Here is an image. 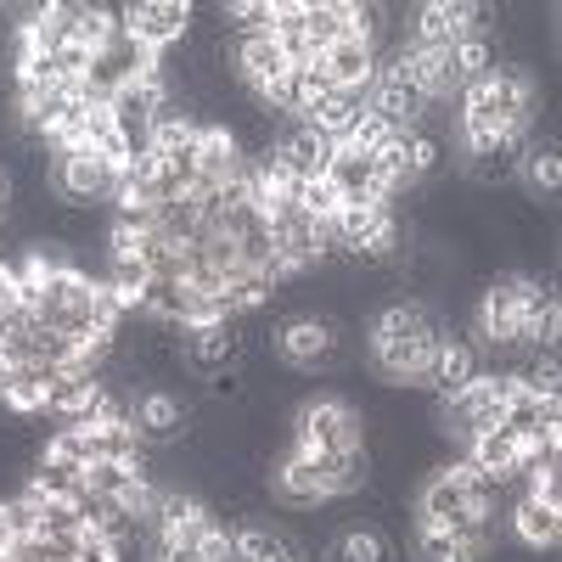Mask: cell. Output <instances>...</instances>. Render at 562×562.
Returning <instances> with one entry per match:
<instances>
[{
  "label": "cell",
  "mask_w": 562,
  "mask_h": 562,
  "mask_svg": "<svg viewBox=\"0 0 562 562\" xmlns=\"http://www.w3.org/2000/svg\"><path fill=\"white\" fill-rule=\"evenodd\" d=\"M270 153L288 164L299 180H326V169H333V153H338V140H326L310 119H276V140H270Z\"/></svg>",
  "instance_id": "5"
},
{
  "label": "cell",
  "mask_w": 562,
  "mask_h": 562,
  "mask_svg": "<svg viewBox=\"0 0 562 562\" xmlns=\"http://www.w3.org/2000/svg\"><path fill=\"white\" fill-rule=\"evenodd\" d=\"M389 140H394V130H389L378 113H360V124H355V135H349V147H360V153L378 158V153L389 147Z\"/></svg>",
  "instance_id": "23"
},
{
  "label": "cell",
  "mask_w": 562,
  "mask_h": 562,
  "mask_svg": "<svg viewBox=\"0 0 562 562\" xmlns=\"http://www.w3.org/2000/svg\"><path fill=\"white\" fill-rule=\"evenodd\" d=\"M479 371H484L479 344L461 338V333H445V338H439V355H434V366H428V389H434L439 400H450V394H461L467 383H473Z\"/></svg>",
  "instance_id": "8"
},
{
  "label": "cell",
  "mask_w": 562,
  "mask_h": 562,
  "mask_svg": "<svg viewBox=\"0 0 562 562\" xmlns=\"http://www.w3.org/2000/svg\"><path fill=\"white\" fill-rule=\"evenodd\" d=\"M220 18L237 23L243 40H248V34H270V29H276V0H225Z\"/></svg>",
  "instance_id": "21"
},
{
  "label": "cell",
  "mask_w": 562,
  "mask_h": 562,
  "mask_svg": "<svg viewBox=\"0 0 562 562\" xmlns=\"http://www.w3.org/2000/svg\"><path fill=\"white\" fill-rule=\"evenodd\" d=\"M518 456H524V445L506 428H490V434H479L473 445H467V461H473L479 473H490L495 484H506L512 473H518Z\"/></svg>",
  "instance_id": "15"
},
{
  "label": "cell",
  "mask_w": 562,
  "mask_h": 562,
  "mask_svg": "<svg viewBox=\"0 0 562 562\" xmlns=\"http://www.w3.org/2000/svg\"><path fill=\"white\" fill-rule=\"evenodd\" d=\"M484 557L490 551L467 546V540H456L445 529H416V562H484Z\"/></svg>",
  "instance_id": "19"
},
{
  "label": "cell",
  "mask_w": 562,
  "mask_h": 562,
  "mask_svg": "<svg viewBox=\"0 0 562 562\" xmlns=\"http://www.w3.org/2000/svg\"><path fill=\"white\" fill-rule=\"evenodd\" d=\"M518 175L535 186V192L557 198V186H562V158H557V147H524V158H518Z\"/></svg>",
  "instance_id": "20"
},
{
  "label": "cell",
  "mask_w": 562,
  "mask_h": 562,
  "mask_svg": "<svg viewBox=\"0 0 562 562\" xmlns=\"http://www.w3.org/2000/svg\"><path fill=\"white\" fill-rule=\"evenodd\" d=\"M135 479H140V473H130L124 461H90V467H85V490H90V495H113V501H119Z\"/></svg>",
  "instance_id": "22"
},
{
  "label": "cell",
  "mask_w": 562,
  "mask_h": 562,
  "mask_svg": "<svg viewBox=\"0 0 562 562\" xmlns=\"http://www.w3.org/2000/svg\"><path fill=\"white\" fill-rule=\"evenodd\" d=\"M74 562H119V551H113V540L108 535H79V551H74Z\"/></svg>",
  "instance_id": "24"
},
{
  "label": "cell",
  "mask_w": 562,
  "mask_h": 562,
  "mask_svg": "<svg viewBox=\"0 0 562 562\" xmlns=\"http://www.w3.org/2000/svg\"><path fill=\"white\" fill-rule=\"evenodd\" d=\"M18 535H12V518H7V501H0V551H12Z\"/></svg>",
  "instance_id": "25"
},
{
  "label": "cell",
  "mask_w": 562,
  "mask_h": 562,
  "mask_svg": "<svg viewBox=\"0 0 562 562\" xmlns=\"http://www.w3.org/2000/svg\"><path fill=\"white\" fill-rule=\"evenodd\" d=\"M315 63L326 68V79H333L338 90H344V85H371V79H378V52H371V40H360V34L333 40Z\"/></svg>",
  "instance_id": "10"
},
{
  "label": "cell",
  "mask_w": 562,
  "mask_h": 562,
  "mask_svg": "<svg viewBox=\"0 0 562 562\" xmlns=\"http://www.w3.org/2000/svg\"><path fill=\"white\" fill-rule=\"evenodd\" d=\"M506 529H512V540L529 546V551H551L557 535H562V506H546L535 495H518V501H512Z\"/></svg>",
  "instance_id": "11"
},
{
  "label": "cell",
  "mask_w": 562,
  "mask_h": 562,
  "mask_svg": "<svg viewBox=\"0 0 562 562\" xmlns=\"http://www.w3.org/2000/svg\"><path fill=\"white\" fill-rule=\"evenodd\" d=\"M7 209H12V175L0 169V220H7Z\"/></svg>",
  "instance_id": "26"
},
{
  "label": "cell",
  "mask_w": 562,
  "mask_h": 562,
  "mask_svg": "<svg viewBox=\"0 0 562 562\" xmlns=\"http://www.w3.org/2000/svg\"><path fill=\"white\" fill-rule=\"evenodd\" d=\"M270 490H276V501H281V506H299V512H310V506H321V501H326V490H321V484H315V473H310V461H304V456H293V450L281 456Z\"/></svg>",
  "instance_id": "16"
},
{
  "label": "cell",
  "mask_w": 562,
  "mask_h": 562,
  "mask_svg": "<svg viewBox=\"0 0 562 562\" xmlns=\"http://www.w3.org/2000/svg\"><path fill=\"white\" fill-rule=\"evenodd\" d=\"M119 29L135 45L169 57V45H180L186 29H192V7L186 0H130V7H119Z\"/></svg>",
  "instance_id": "4"
},
{
  "label": "cell",
  "mask_w": 562,
  "mask_h": 562,
  "mask_svg": "<svg viewBox=\"0 0 562 562\" xmlns=\"http://www.w3.org/2000/svg\"><path fill=\"white\" fill-rule=\"evenodd\" d=\"M29 490H34V495H57V501H79V495H85V467H79L74 456H63V450L45 445L40 461H34Z\"/></svg>",
  "instance_id": "13"
},
{
  "label": "cell",
  "mask_w": 562,
  "mask_h": 562,
  "mask_svg": "<svg viewBox=\"0 0 562 562\" xmlns=\"http://www.w3.org/2000/svg\"><path fill=\"white\" fill-rule=\"evenodd\" d=\"M34 518H40L34 535H45V540H79L85 535L79 506L74 501H57V495H34Z\"/></svg>",
  "instance_id": "17"
},
{
  "label": "cell",
  "mask_w": 562,
  "mask_h": 562,
  "mask_svg": "<svg viewBox=\"0 0 562 562\" xmlns=\"http://www.w3.org/2000/svg\"><path fill=\"white\" fill-rule=\"evenodd\" d=\"M276 355L293 371H333V366H344V333H338V321H326L315 310L288 315L276 326Z\"/></svg>",
  "instance_id": "2"
},
{
  "label": "cell",
  "mask_w": 562,
  "mask_h": 562,
  "mask_svg": "<svg viewBox=\"0 0 562 562\" xmlns=\"http://www.w3.org/2000/svg\"><path fill=\"white\" fill-rule=\"evenodd\" d=\"M231 562H304V551L293 535H281L270 524H248L231 535Z\"/></svg>",
  "instance_id": "12"
},
{
  "label": "cell",
  "mask_w": 562,
  "mask_h": 562,
  "mask_svg": "<svg viewBox=\"0 0 562 562\" xmlns=\"http://www.w3.org/2000/svg\"><path fill=\"white\" fill-rule=\"evenodd\" d=\"M293 63H288V52H281V40L276 34H248V40H237V79L254 90V97H265V90L288 74Z\"/></svg>",
  "instance_id": "9"
},
{
  "label": "cell",
  "mask_w": 562,
  "mask_h": 562,
  "mask_svg": "<svg viewBox=\"0 0 562 562\" xmlns=\"http://www.w3.org/2000/svg\"><path fill=\"white\" fill-rule=\"evenodd\" d=\"M326 562H394V551L378 529H344L333 546H326Z\"/></svg>",
  "instance_id": "18"
},
{
  "label": "cell",
  "mask_w": 562,
  "mask_h": 562,
  "mask_svg": "<svg viewBox=\"0 0 562 562\" xmlns=\"http://www.w3.org/2000/svg\"><path fill=\"white\" fill-rule=\"evenodd\" d=\"M119 175H124V169L102 164L97 153H79V147H68V153H57V158H52V192H57L63 203H74V209L113 203V192H119Z\"/></svg>",
  "instance_id": "3"
},
{
  "label": "cell",
  "mask_w": 562,
  "mask_h": 562,
  "mask_svg": "<svg viewBox=\"0 0 562 562\" xmlns=\"http://www.w3.org/2000/svg\"><path fill=\"white\" fill-rule=\"evenodd\" d=\"M293 450L299 456H321V450H366V416L333 394L304 400L293 416Z\"/></svg>",
  "instance_id": "1"
},
{
  "label": "cell",
  "mask_w": 562,
  "mask_h": 562,
  "mask_svg": "<svg viewBox=\"0 0 562 562\" xmlns=\"http://www.w3.org/2000/svg\"><path fill=\"white\" fill-rule=\"evenodd\" d=\"M248 355V338L237 333V321H214V326H186V366L198 378H225L237 371Z\"/></svg>",
  "instance_id": "6"
},
{
  "label": "cell",
  "mask_w": 562,
  "mask_h": 562,
  "mask_svg": "<svg viewBox=\"0 0 562 562\" xmlns=\"http://www.w3.org/2000/svg\"><path fill=\"white\" fill-rule=\"evenodd\" d=\"M130 428L140 434V445H180L192 428V411L169 389H147L140 400H130Z\"/></svg>",
  "instance_id": "7"
},
{
  "label": "cell",
  "mask_w": 562,
  "mask_h": 562,
  "mask_svg": "<svg viewBox=\"0 0 562 562\" xmlns=\"http://www.w3.org/2000/svg\"><path fill=\"white\" fill-rule=\"evenodd\" d=\"M326 180H333V192L349 203V198H378V164H371V153L360 147H344L333 153V169H326Z\"/></svg>",
  "instance_id": "14"
}]
</instances>
